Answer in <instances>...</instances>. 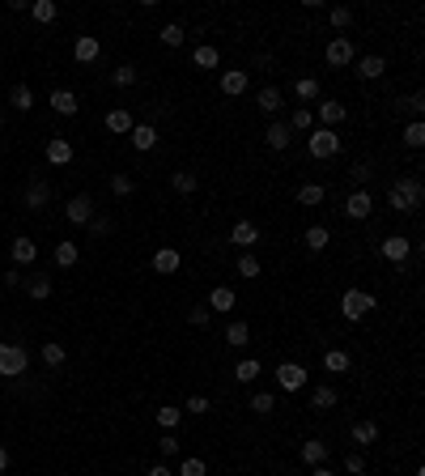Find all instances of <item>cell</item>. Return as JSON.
I'll return each instance as SVG.
<instances>
[{"mask_svg":"<svg viewBox=\"0 0 425 476\" xmlns=\"http://www.w3.org/2000/svg\"><path fill=\"white\" fill-rule=\"evenodd\" d=\"M387 204L396 208V213H417V208L425 204V187H421V179H417V175L396 179L391 192H387Z\"/></svg>","mask_w":425,"mask_h":476,"instance_id":"6da1fadb","label":"cell"},{"mask_svg":"<svg viewBox=\"0 0 425 476\" xmlns=\"http://www.w3.org/2000/svg\"><path fill=\"white\" fill-rule=\"evenodd\" d=\"M306 153L315 157V162H332V157L340 153V136L332 128H310L306 132Z\"/></svg>","mask_w":425,"mask_h":476,"instance_id":"7a4b0ae2","label":"cell"},{"mask_svg":"<svg viewBox=\"0 0 425 476\" xmlns=\"http://www.w3.org/2000/svg\"><path fill=\"white\" fill-rule=\"evenodd\" d=\"M375 306H379V302H375V294H370V289H345V294H340V315H345L349 324H361Z\"/></svg>","mask_w":425,"mask_h":476,"instance_id":"3957f363","label":"cell"},{"mask_svg":"<svg viewBox=\"0 0 425 476\" xmlns=\"http://www.w3.org/2000/svg\"><path fill=\"white\" fill-rule=\"evenodd\" d=\"M26 366H30V353H26L22 345L0 340V375H5V379H17V375H26Z\"/></svg>","mask_w":425,"mask_h":476,"instance_id":"277c9868","label":"cell"},{"mask_svg":"<svg viewBox=\"0 0 425 476\" xmlns=\"http://www.w3.org/2000/svg\"><path fill=\"white\" fill-rule=\"evenodd\" d=\"M370 213H375V196H370V187H353L349 200H345V217L349 222H366Z\"/></svg>","mask_w":425,"mask_h":476,"instance_id":"5b68a950","label":"cell"},{"mask_svg":"<svg viewBox=\"0 0 425 476\" xmlns=\"http://www.w3.org/2000/svg\"><path fill=\"white\" fill-rule=\"evenodd\" d=\"M306 379H310V375H306L302 361H281V366H277V387H281V391H302Z\"/></svg>","mask_w":425,"mask_h":476,"instance_id":"8992f818","label":"cell"},{"mask_svg":"<svg viewBox=\"0 0 425 476\" xmlns=\"http://www.w3.org/2000/svg\"><path fill=\"white\" fill-rule=\"evenodd\" d=\"M324 56H328V64H332V68H345V64H353V60H357V47H353V38H349V34H336V38L328 43Z\"/></svg>","mask_w":425,"mask_h":476,"instance_id":"52a82bcc","label":"cell"},{"mask_svg":"<svg viewBox=\"0 0 425 476\" xmlns=\"http://www.w3.org/2000/svg\"><path fill=\"white\" fill-rule=\"evenodd\" d=\"M264 145H268L273 153H285V149L294 145V132H289V124H285V120H273L268 128H264Z\"/></svg>","mask_w":425,"mask_h":476,"instance_id":"ba28073f","label":"cell"},{"mask_svg":"<svg viewBox=\"0 0 425 476\" xmlns=\"http://www.w3.org/2000/svg\"><path fill=\"white\" fill-rule=\"evenodd\" d=\"M345 102H336V98H324L315 107V120H319V128H336V124H345Z\"/></svg>","mask_w":425,"mask_h":476,"instance_id":"9c48e42d","label":"cell"},{"mask_svg":"<svg viewBox=\"0 0 425 476\" xmlns=\"http://www.w3.org/2000/svg\"><path fill=\"white\" fill-rule=\"evenodd\" d=\"M379 255H383V259H391V264H404V259L412 255V243H408L404 234H387V238L379 243Z\"/></svg>","mask_w":425,"mask_h":476,"instance_id":"30bf717a","label":"cell"},{"mask_svg":"<svg viewBox=\"0 0 425 476\" xmlns=\"http://www.w3.org/2000/svg\"><path fill=\"white\" fill-rule=\"evenodd\" d=\"M179 268H183V255H179L175 247H157V251H153V273L171 277V273H179Z\"/></svg>","mask_w":425,"mask_h":476,"instance_id":"8fae6325","label":"cell"},{"mask_svg":"<svg viewBox=\"0 0 425 476\" xmlns=\"http://www.w3.org/2000/svg\"><path fill=\"white\" fill-rule=\"evenodd\" d=\"M64 217H69L73 226H89V217H94V200H89V196H73V200L64 204Z\"/></svg>","mask_w":425,"mask_h":476,"instance_id":"7c38bea8","label":"cell"},{"mask_svg":"<svg viewBox=\"0 0 425 476\" xmlns=\"http://www.w3.org/2000/svg\"><path fill=\"white\" fill-rule=\"evenodd\" d=\"M259 238H264V234H259V226H255V222H234V226H230V243H234V247H243V251H251Z\"/></svg>","mask_w":425,"mask_h":476,"instance_id":"4fadbf2b","label":"cell"},{"mask_svg":"<svg viewBox=\"0 0 425 476\" xmlns=\"http://www.w3.org/2000/svg\"><path fill=\"white\" fill-rule=\"evenodd\" d=\"M234 306H238V294H234L230 285H217V289L208 294V310H212V315H230Z\"/></svg>","mask_w":425,"mask_h":476,"instance_id":"5bb4252c","label":"cell"},{"mask_svg":"<svg viewBox=\"0 0 425 476\" xmlns=\"http://www.w3.org/2000/svg\"><path fill=\"white\" fill-rule=\"evenodd\" d=\"M247 85H251L247 68H226V73H222V94H226V98H238V94H247Z\"/></svg>","mask_w":425,"mask_h":476,"instance_id":"9a60e30c","label":"cell"},{"mask_svg":"<svg viewBox=\"0 0 425 476\" xmlns=\"http://www.w3.org/2000/svg\"><path fill=\"white\" fill-rule=\"evenodd\" d=\"M9 255H13V264H17V268H30V264L38 259V243H34V238H13Z\"/></svg>","mask_w":425,"mask_h":476,"instance_id":"2e32d148","label":"cell"},{"mask_svg":"<svg viewBox=\"0 0 425 476\" xmlns=\"http://www.w3.org/2000/svg\"><path fill=\"white\" fill-rule=\"evenodd\" d=\"M43 153H47V162H51V166H69V162H73V145H69L64 136H51Z\"/></svg>","mask_w":425,"mask_h":476,"instance_id":"e0dca14e","label":"cell"},{"mask_svg":"<svg viewBox=\"0 0 425 476\" xmlns=\"http://www.w3.org/2000/svg\"><path fill=\"white\" fill-rule=\"evenodd\" d=\"M73 56H77V64H94V60L102 56V43H98L94 34H81V38L73 43Z\"/></svg>","mask_w":425,"mask_h":476,"instance_id":"ac0fdd59","label":"cell"},{"mask_svg":"<svg viewBox=\"0 0 425 476\" xmlns=\"http://www.w3.org/2000/svg\"><path fill=\"white\" fill-rule=\"evenodd\" d=\"M51 111H56V115H77L81 111V102H77V94L73 89H51Z\"/></svg>","mask_w":425,"mask_h":476,"instance_id":"d6986e66","label":"cell"},{"mask_svg":"<svg viewBox=\"0 0 425 476\" xmlns=\"http://www.w3.org/2000/svg\"><path fill=\"white\" fill-rule=\"evenodd\" d=\"M136 128V120H132V111L128 107H115V111H106V132H115V136H128Z\"/></svg>","mask_w":425,"mask_h":476,"instance_id":"ffe728a7","label":"cell"},{"mask_svg":"<svg viewBox=\"0 0 425 476\" xmlns=\"http://www.w3.org/2000/svg\"><path fill=\"white\" fill-rule=\"evenodd\" d=\"M310 408H315V412H332V408H336V387H332V383H319V387L310 391Z\"/></svg>","mask_w":425,"mask_h":476,"instance_id":"44dd1931","label":"cell"},{"mask_svg":"<svg viewBox=\"0 0 425 476\" xmlns=\"http://www.w3.org/2000/svg\"><path fill=\"white\" fill-rule=\"evenodd\" d=\"M47 200H51V187L43 179H30L26 183V208H34V213H38V208H47Z\"/></svg>","mask_w":425,"mask_h":476,"instance_id":"7402d4cb","label":"cell"},{"mask_svg":"<svg viewBox=\"0 0 425 476\" xmlns=\"http://www.w3.org/2000/svg\"><path fill=\"white\" fill-rule=\"evenodd\" d=\"M383 73H387V60H383V56H361V60H357V77H361V81H379Z\"/></svg>","mask_w":425,"mask_h":476,"instance_id":"603a6c76","label":"cell"},{"mask_svg":"<svg viewBox=\"0 0 425 476\" xmlns=\"http://www.w3.org/2000/svg\"><path fill=\"white\" fill-rule=\"evenodd\" d=\"M128 140H132V149H141V153H149V149L157 145V128H153V124H136V128L128 132Z\"/></svg>","mask_w":425,"mask_h":476,"instance_id":"cb8c5ba5","label":"cell"},{"mask_svg":"<svg viewBox=\"0 0 425 476\" xmlns=\"http://www.w3.org/2000/svg\"><path fill=\"white\" fill-rule=\"evenodd\" d=\"M264 375V361L259 357H243L238 366H234V383H255Z\"/></svg>","mask_w":425,"mask_h":476,"instance_id":"d4e9b609","label":"cell"},{"mask_svg":"<svg viewBox=\"0 0 425 476\" xmlns=\"http://www.w3.org/2000/svg\"><path fill=\"white\" fill-rule=\"evenodd\" d=\"M302 463H310V468H319V463H324L328 459V442L324 438H310V442H302Z\"/></svg>","mask_w":425,"mask_h":476,"instance_id":"484cf974","label":"cell"},{"mask_svg":"<svg viewBox=\"0 0 425 476\" xmlns=\"http://www.w3.org/2000/svg\"><path fill=\"white\" fill-rule=\"evenodd\" d=\"M349 438H353L357 447H370V442H379V426H375V421H353Z\"/></svg>","mask_w":425,"mask_h":476,"instance_id":"4316f807","label":"cell"},{"mask_svg":"<svg viewBox=\"0 0 425 476\" xmlns=\"http://www.w3.org/2000/svg\"><path fill=\"white\" fill-rule=\"evenodd\" d=\"M51 255H56V264H60V268H73V264L81 259V247H77L73 238H60V243H56V251H51Z\"/></svg>","mask_w":425,"mask_h":476,"instance_id":"83f0119b","label":"cell"},{"mask_svg":"<svg viewBox=\"0 0 425 476\" xmlns=\"http://www.w3.org/2000/svg\"><path fill=\"white\" fill-rule=\"evenodd\" d=\"M255 102H259V111H264V115H277V111H281V102H285V98H281V89H277V85H264V89H259V98H255Z\"/></svg>","mask_w":425,"mask_h":476,"instance_id":"f1b7e54d","label":"cell"},{"mask_svg":"<svg viewBox=\"0 0 425 476\" xmlns=\"http://www.w3.org/2000/svg\"><path fill=\"white\" fill-rule=\"evenodd\" d=\"M302 243H306V251H328V243H332V230H328V226H310V230L302 234Z\"/></svg>","mask_w":425,"mask_h":476,"instance_id":"f546056e","label":"cell"},{"mask_svg":"<svg viewBox=\"0 0 425 476\" xmlns=\"http://www.w3.org/2000/svg\"><path fill=\"white\" fill-rule=\"evenodd\" d=\"M349 366H353V357H349L345 349H328V353H324V370H328V375H345Z\"/></svg>","mask_w":425,"mask_h":476,"instance_id":"4dcf8cb0","label":"cell"},{"mask_svg":"<svg viewBox=\"0 0 425 476\" xmlns=\"http://www.w3.org/2000/svg\"><path fill=\"white\" fill-rule=\"evenodd\" d=\"M38 357H43V366H51V370H56V366H64V357H69V349H64L60 340H47V345L38 349Z\"/></svg>","mask_w":425,"mask_h":476,"instance_id":"1f68e13d","label":"cell"},{"mask_svg":"<svg viewBox=\"0 0 425 476\" xmlns=\"http://www.w3.org/2000/svg\"><path fill=\"white\" fill-rule=\"evenodd\" d=\"M234 273H238L243 281H255V277L264 273V268H259V255H251V251H243V255H238V264H234Z\"/></svg>","mask_w":425,"mask_h":476,"instance_id":"d6a6232c","label":"cell"},{"mask_svg":"<svg viewBox=\"0 0 425 476\" xmlns=\"http://www.w3.org/2000/svg\"><path fill=\"white\" fill-rule=\"evenodd\" d=\"M171 187H175L179 196H192V192L200 187V175H196V171H175V175H171Z\"/></svg>","mask_w":425,"mask_h":476,"instance_id":"836d02e7","label":"cell"},{"mask_svg":"<svg viewBox=\"0 0 425 476\" xmlns=\"http://www.w3.org/2000/svg\"><path fill=\"white\" fill-rule=\"evenodd\" d=\"M26 294H30L34 302H47V298H51V277H47V273H34V277L26 281Z\"/></svg>","mask_w":425,"mask_h":476,"instance_id":"e575fe53","label":"cell"},{"mask_svg":"<svg viewBox=\"0 0 425 476\" xmlns=\"http://www.w3.org/2000/svg\"><path fill=\"white\" fill-rule=\"evenodd\" d=\"M30 17L47 26V22H56V17H60V5H56V0H34V5H30Z\"/></svg>","mask_w":425,"mask_h":476,"instance_id":"d590c367","label":"cell"},{"mask_svg":"<svg viewBox=\"0 0 425 476\" xmlns=\"http://www.w3.org/2000/svg\"><path fill=\"white\" fill-rule=\"evenodd\" d=\"M285 124H289V132H294V136H298V132H310V128H315V111H310V107H298Z\"/></svg>","mask_w":425,"mask_h":476,"instance_id":"8d00e7d4","label":"cell"},{"mask_svg":"<svg viewBox=\"0 0 425 476\" xmlns=\"http://www.w3.org/2000/svg\"><path fill=\"white\" fill-rule=\"evenodd\" d=\"M226 340H230V349H243V345H251V324L234 319V324L226 328Z\"/></svg>","mask_w":425,"mask_h":476,"instance_id":"74e56055","label":"cell"},{"mask_svg":"<svg viewBox=\"0 0 425 476\" xmlns=\"http://www.w3.org/2000/svg\"><path fill=\"white\" fill-rule=\"evenodd\" d=\"M324 196H328L324 183H302L298 187V204H324Z\"/></svg>","mask_w":425,"mask_h":476,"instance_id":"f35d334b","label":"cell"},{"mask_svg":"<svg viewBox=\"0 0 425 476\" xmlns=\"http://www.w3.org/2000/svg\"><path fill=\"white\" fill-rule=\"evenodd\" d=\"M179 421H183V408H175V404H162V408H157V426H162L166 434L179 426Z\"/></svg>","mask_w":425,"mask_h":476,"instance_id":"ab89813d","label":"cell"},{"mask_svg":"<svg viewBox=\"0 0 425 476\" xmlns=\"http://www.w3.org/2000/svg\"><path fill=\"white\" fill-rule=\"evenodd\" d=\"M222 64V56H217V47H208V43H200L196 47V68H217Z\"/></svg>","mask_w":425,"mask_h":476,"instance_id":"60d3db41","label":"cell"},{"mask_svg":"<svg viewBox=\"0 0 425 476\" xmlns=\"http://www.w3.org/2000/svg\"><path fill=\"white\" fill-rule=\"evenodd\" d=\"M273 408H277V396H273V391H255V396H251V412H259V417H268Z\"/></svg>","mask_w":425,"mask_h":476,"instance_id":"b9f144b4","label":"cell"},{"mask_svg":"<svg viewBox=\"0 0 425 476\" xmlns=\"http://www.w3.org/2000/svg\"><path fill=\"white\" fill-rule=\"evenodd\" d=\"M328 22H332V30H349L353 26V9L349 5H336V9H328Z\"/></svg>","mask_w":425,"mask_h":476,"instance_id":"7bdbcfd3","label":"cell"},{"mask_svg":"<svg viewBox=\"0 0 425 476\" xmlns=\"http://www.w3.org/2000/svg\"><path fill=\"white\" fill-rule=\"evenodd\" d=\"M294 94H298L302 102H315V98H319V81H315V77H298V81H294Z\"/></svg>","mask_w":425,"mask_h":476,"instance_id":"ee69618b","label":"cell"},{"mask_svg":"<svg viewBox=\"0 0 425 476\" xmlns=\"http://www.w3.org/2000/svg\"><path fill=\"white\" fill-rule=\"evenodd\" d=\"M175 476H208V463L200 459V455H187L183 463H179V472Z\"/></svg>","mask_w":425,"mask_h":476,"instance_id":"f6af8a7d","label":"cell"},{"mask_svg":"<svg viewBox=\"0 0 425 476\" xmlns=\"http://www.w3.org/2000/svg\"><path fill=\"white\" fill-rule=\"evenodd\" d=\"M9 102H13V107H17V111H30V107H34V89H30V85H13V94H9Z\"/></svg>","mask_w":425,"mask_h":476,"instance_id":"bcb514c9","label":"cell"},{"mask_svg":"<svg viewBox=\"0 0 425 476\" xmlns=\"http://www.w3.org/2000/svg\"><path fill=\"white\" fill-rule=\"evenodd\" d=\"M183 38H187V30H183L179 22H166V26H162V43H166V47H183Z\"/></svg>","mask_w":425,"mask_h":476,"instance_id":"7dc6e473","label":"cell"},{"mask_svg":"<svg viewBox=\"0 0 425 476\" xmlns=\"http://www.w3.org/2000/svg\"><path fill=\"white\" fill-rule=\"evenodd\" d=\"M404 145H408V149H421V145H425V124H421V120H412V124L404 128Z\"/></svg>","mask_w":425,"mask_h":476,"instance_id":"c3c4849f","label":"cell"},{"mask_svg":"<svg viewBox=\"0 0 425 476\" xmlns=\"http://www.w3.org/2000/svg\"><path fill=\"white\" fill-rule=\"evenodd\" d=\"M111 81H115L120 89H128V85H136V68H132V64H120V68L111 73Z\"/></svg>","mask_w":425,"mask_h":476,"instance_id":"681fc988","label":"cell"},{"mask_svg":"<svg viewBox=\"0 0 425 476\" xmlns=\"http://www.w3.org/2000/svg\"><path fill=\"white\" fill-rule=\"evenodd\" d=\"M349 175H353V183H357V187H366V183H370V175H375V166H370V162H353V166H349Z\"/></svg>","mask_w":425,"mask_h":476,"instance_id":"f907efd6","label":"cell"},{"mask_svg":"<svg viewBox=\"0 0 425 476\" xmlns=\"http://www.w3.org/2000/svg\"><path fill=\"white\" fill-rule=\"evenodd\" d=\"M208 319H212L208 306H192V310H187V324H192V328H208Z\"/></svg>","mask_w":425,"mask_h":476,"instance_id":"816d5d0a","label":"cell"},{"mask_svg":"<svg viewBox=\"0 0 425 476\" xmlns=\"http://www.w3.org/2000/svg\"><path fill=\"white\" fill-rule=\"evenodd\" d=\"M111 192H115V196H132V192H136L132 175H111Z\"/></svg>","mask_w":425,"mask_h":476,"instance_id":"f5cc1de1","label":"cell"},{"mask_svg":"<svg viewBox=\"0 0 425 476\" xmlns=\"http://www.w3.org/2000/svg\"><path fill=\"white\" fill-rule=\"evenodd\" d=\"M212 404H208V396H187V404H183V412H192V417H204Z\"/></svg>","mask_w":425,"mask_h":476,"instance_id":"db71d44e","label":"cell"},{"mask_svg":"<svg viewBox=\"0 0 425 476\" xmlns=\"http://www.w3.org/2000/svg\"><path fill=\"white\" fill-rule=\"evenodd\" d=\"M345 472H349V476H361V472H366V455H361V451H349V455H345Z\"/></svg>","mask_w":425,"mask_h":476,"instance_id":"11a10c76","label":"cell"},{"mask_svg":"<svg viewBox=\"0 0 425 476\" xmlns=\"http://www.w3.org/2000/svg\"><path fill=\"white\" fill-rule=\"evenodd\" d=\"M157 447H162V459H171V455H179V451H183V442L175 438V430H171V434H162V442H157Z\"/></svg>","mask_w":425,"mask_h":476,"instance_id":"9f6ffc18","label":"cell"},{"mask_svg":"<svg viewBox=\"0 0 425 476\" xmlns=\"http://www.w3.org/2000/svg\"><path fill=\"white\" fill-rule=\"evenodd\" d=\"M89 230H94V238H106V234L115 230V222L111 217H89Z\"/></svg>","mask_w":425,"mask_h":476,"instance_id":"6f0895ef","label":"cell"},{"mask_svg":"<svg viewBox=\"0 0 425 476\" xmlns=\"http://www.w3.org/2000/svg\"><path fill=\"white\" fill-rule=\"evenodd\" d=\"M404 107H408V115H412V120H421V111H425V98H421V94H408V98H404Z\"/></svg>","mask_w":425,"mask_h":476,"instance_id":"680465c9","label":"cell"},{"mask_svg":"<svg viewBox=\"0 0 425 476\" xmlns=\"http://www.w3.org/2000/svg\"><path fill=\"white\" fill-rule=\"evenodd\" d=\"M0 281H5V285H9V289H17V285H22V281H26V277H22V268H9V273H5V277H0Z\"/></svg>","mask_w":425,"mask_h":476,"instance_id":"91938a15","label":"cell"},{"mask_svg":"<svg viewBox=\"0 0 425 476\" xmlns=\"http://www.w3.org/2000/svg\"><path fill=\"white\" fill-rule=\"evenodd\" d=\"M145 476H175V472H171V468H166V463H153V468H149V472H145Z\"/></svg>","mask_w":425,"mask_h":476,"instance_id":"94428289","label":"cell"},{"mask_svg":"<svg viewBox=\"0 0 425 476\" xmlns=\"http://www.w3.org/2000/svg\"><path fill=\"white\" fill-rule=\"evenodd\" d=\"M310 476H336L332 468H324V463H319V468H310Z\"/></svg>","mask_w":425,"mask_h":476,"instance_id":"6125c7cd","label":"cell"},{"mask_svg":"<svg viewBox=\"0 0 425 476\" xmlns=\"http://www.w3.org/2000/svg\"><path fill=\"white\" fill-rule=\"evenodd\" d=\"M5 468H9V451L0 447V476H5Z\"/></svg>","mask_w":425,"mask_h":476,"instance_id":"be15d7a7","label":"cell"},{"mask_svg":"<svg viewBox=\"0 0 425 476\" xmlns=\"http://www.w3.org/2000/svg\"><path fill=\"white\" fill-rule=\"evenodd\" d=\"M0 128H5V111H0Z\"/></svg>","mask_w":425,"mask_h":476,"instance_id":"e7e4bbea","label":"cell"}]
</instances>
